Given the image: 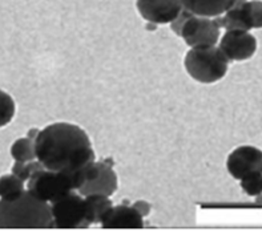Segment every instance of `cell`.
<instances>
[{"label": "cell", "mask_w": 262, "mask_h": 231, "mask_svg": "<svg viewBox=\"0 0 262 231\" xmlns=\"http://www.w3.org/2000/svg\"><path fill=\"white\" fill-rule=\"evenodd\" d=\"M35 150L37 161L52 172L77 173L96 161L85 130L71 122H55L39 130Z\"/></svg>", "instance_id": "obj_1"}, {"label": "cell", "mask_w": 262, "mask_h": 231, "mask_svg": "<svg viewBox=\"0 0 262 231\" xmlns=\"http://www.w3.org/2000/svg\"><path fill=\"white\" fill-rule=\"evenodd\" d=\"M53 226L56 228H86L92 225L85 198L75 190L50 203Z\"/></svg>", "instance_id": "obj_5"}, {"label": "cell", "mask_w": 262, "mask_h": 231, "mask_svg": "<svg viewBox=\"0 0 262 231\" xmlns=\"http://www.w3.org/2000/svg\"><path fill=\"white\" fill-rule=\"evenodd\" d=\"M220 50L229 61H244L257 51V39L249 31L228 30L220 41Z\"/></svg>", "instance_id": "obj_9"}, {"label": "cell", "mask_w": 262, "mask_h": 231, "mask_svg": "<svg viewBox=\"0 0 262 231\" xmlns=\"http://www.w3.org/2000/svg\"><path fill=\"white\" fill-rule=\"evenodd\" d=\"M249 8L253 28H262V2L249 0Z\"/></svg>", "instance_id": "obj_19"}, {"label": "cell", "mask_w": 262, "mask_h": 231, "mask_svg": "<svg viewBox=\"0 0 262 231\" xmlns=\"http://www.w3.org/2000/svg\"><path fill=\"white\" fill-rule=\"evenodd\" d=\"M83 170L77 173H61L40 169L27 181V190L36 198L51 203L73 190L76 192L83 183Z\"/></svg>", "instance_id": "obj_4"}, {"label": "cell", "mask_w": 262, "mask_h": 231, "mask_svg": "<svg viewBox=\"0 0 262 231\" xmlns=\"http://www.w3.org/2000/svg\"><path fill=\"white\" fill-rule=\"evenodd\" d=\"M183 7L193 15L217 17L223 15L234 0H181Z\"/></svg>", "instance_id": "obj_12"}, {"label": "cell", "mask_w": 262, "mask_h": 231, "mask_svg": "<svg viewBox=\"0 0 262 231\" xmlns=\"http://www.w3.org/2000/svg\"><path fill=\"white\" fill-rule=\"evenodd\" d=\"M16 112V105L12 97L0 89V128L8 125Z\"/></svg>", "instance_id": "obj_16"}, {"label": "cell", "mask_w": 262, "mask_h": 231, "mask_svg": "<svg viewBox=\"0 0 262 231\" xmlns=\"http://www.w3.org/2000/svg\"><path fill=\"white\" fill-rule=\"evenodd\" d=\"M239 185L244 192L250 197H259L262 194V173H254L239 179Z\"/></svg>", "instance_id": "obj_18"}, {"label": "cell", "mask_w": 262, "mask_h": 231, "mask_svg": "<svg viewBox=\"0 0 262 231\" xmlns=\"http://www.w3.org/2000/svg\"><path fill=\"white\" fill-rule=\"evenodd\" d=\"M86 203V210H88V217H90L91 223H100L104 215L108 213L112 207V201L110 197L101 194H92L84 197Z\"/></svg>", "instance_id": "obj_13"}, {"label": "cell", "mask_w": 262, "mask_h": 231, "mask_svg": "<svg viewBox=\"0 0 262 231\" xmlns=\"http://www.w3.org/2000/svg\"><path fill=\"white\" fill-rule=\"evenodd\" d=\"M226 169L236 179H243L254 173H262V150L252 145L238 146L228 155Z\"/></svg>", "instance_id": "obj_8"}, {"label": "cell", "mask_w": 262, "mask_h": 231, "mask_svg": "<svg viewBox=\"0 0 262 231\" xmlns=\"http://www.w3.org/2000/svg\"><path fill=\"white\" fill-rule=\"evenodd\" d=\"M229 63L223 51L216 45L192 47L184 59L188 75L203 84H213L224 79Z\"/></svg>", "instance_id": "obj_3"}, {"label": "cell", "mask_w": 262, "mask_h": 231, "mask_svg": "<svg viewBox=\"0 0 262 231\" xmlns=\"http://www.w3.org/2000/svg\"><path fill=\"white\" fill-rule=\"evenodd\" d=\"M117 190V175L106 162H93L83 170V183L76 192L83 197L101 194L111 197Z\"/></svg>", "instance_id": "obj_6"}, {"label": "cell", "mask_w": 262, "mask_h": 231, "mask_svg": "<svg viewBox=\"0 0 262 231\" xmlns=\"http://www.w3.org/2000/svg\"><path fill=\"white\" fill-rule=\"evenodd\" d=\"M180 36L188 45H216L220 40V26L214 17L190 15L181 27Z\"/></svg>", "instance_id": "obj_7"}, {"label": "cell", "mask_w": 262, "mask_h": 231, "mask_svg": "<svg viewBox=\"0 0 262 231\" xmlns=\"http://www.w3.org/2000/svg\"><path fill=\"white\" fill-rule=\"evenodd\" d=\"M44 166L40 164L37 159H32V161H24L20 162L16 161L15 165L12 166V174L17 175L20 179H23L24 182H27L28 179L32 177L37 170L43 169Z\"/></svg>", "instance_id": "obj_17"}, {"label": "cell", "mask_w": 262, "mask_h": 231, "mask_svg": "<svg viewBox=\"0 0 262 231\" xmlns=\"http://www.w3.org/2000/svg\"><path fill=\"white\" fill-rule=\"evenodd\" d=\"M51 205L28 190L15 199H0V228H52Z\"/></svg>", "instance_id": "obj_2"}, {"label": "cell", "mask_w": 262, "mask_h": 231, "mask_svg": "<svg viewBox=\"0 0 262 231\" xmlns=\"http://www.w3.org/2000/svg\"><path fill=\"white\" fill-rule=\"evenodd\" d=\"M11 155L15 161H32L36 159V150H35V138L24 137L13 142L11 146Z\"/></svg>", "instance_id": "obj_15"}, {"label": "cell", "mask_w": 262, "mask_h": 231, "mask_svg": "<svg viewBox=\"0 0 262 231\" xmlns=\"http://www.w3.org/2000/svg\"><path fill=\"white\" fill-rule=\"evenodd\" d=\"M37 133H39V130H37V129H32V130H30V132H28V137H31V138H36Z\"/></svg>", "instance_id": "obj_21"}, {"label": "cell", "mask_w": 262, "mask_h": 231, "mask_svg": "<svg viewBox=\"0 0 262 231\" xmlns=\"http://www.w3.org/2000/svg\"><path fill=\"white\" fill-rule=\"evenodd\" d=\"M24 192V181L17 175L10 174L0 177V199H15Z\"/></svg>", "instance_id": "obj_14"}, {"label": "cell", "mask_w": 262, "mask_h": 231, "mask_svg": "<svg viewBox=\"0 0 262 231\" xmlns=\"http://www.w3.org/2000/svg\"><path fill=\"white\" fill-rule=\"evenodd\" d=\"M100 225L103 228H143V214L135 206H112Z\"/></svg>", "instance_id": "obj_11"}, {"label": "cell", "mask_w": 262, "mask_h": 231, "mask_svg": "<svg viewBox=\"0 0 262 231\" xmlns=\"http://www.w3.org/2000/svg\"><path fill=\"white\" fill-rule=\"evenodd\" d=\"M135 207H136L137 210L141 213V214H143V217H144V215L149 214L150 207H149V205L146 203V202H137L136 205H135Z\"/></svg>", "instance_id": "obj_20"}, {"label": "cell", "mask_w": 262, "mask_h": 231, "mask_svg": "<svg viewBox=\"0 0 262 231\" xmlns=\"http://www.w3.org/2000/svg\"><path fill=\"white\" fill-rule=\"evenodd\" d=\"M257 201H258V202H262V194L259 195V197H257Z\"/></svg>", "instance_id": "obj_22"}, {"label": "cell", "mask_w": 262, "mask_h": 231, "mask_svg": "<svg viewBox=\"0 0 262 231\" xmlns=\"http://www.w3.org/2000/svg\"><path fill=\"white\" fill-rule=\"evenodd\" d=\"M137 10L152 24H169L184 10L181 0H137Z\"/></svg>", "instance_id": "obj_10"}]
</instances>
